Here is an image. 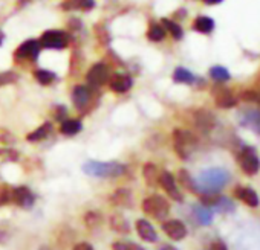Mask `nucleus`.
<instances>
[{
	"label": "nucleus",
	"mask_w": 260,
	"mask_h": 250,
	"mask_svg": "<svg viewBox=\"0 0 260 250\" xmlns=\"http://www.w3.org/2000/svg\"><path fill=\"white\" fill-rule=\"evenodd\" d=\"M194 180H196V185L199 189V195L216 194L228 183L230 174H228V171H225L222 168H210V170H205L204 173H201V176Z\"/></svg>",
	"instance_id": "nucleus-1"
},
{
	"label": "nucleus",
	"mask_w": 260,
	"mask_h": 250,
	"mask_svg": "<svg viewBox=\"0 0 260 250\" xmlns=\"http://www.w3.org/2000/svg\"><path fill=\"white\" fill-rule=\"evenodd\" d=\"M83 173L90 176V177H98V179H116L121 177L125 173V165L119 162H96V160H89L83 163L81 166Z\"/></svg>",
	"instance_id": "nucleus-2"
},
{
	"label": "nucleus",
	"mask_w": 260,
	"mask_h": 250,
	"mask_svg": "<svg viewBox=\"0 0 260 250\" xmlns=\"http://www.w3.org/2000/svg\"><path fill=\"white\" fill-rule=\"evenodd\" d=\"M173 147H175L178 157L182 160H187L190 159V156L194 153L198 147V138L188 130L176 129L173 132Z\"/></svg>",
	"instance_id": "nucleus-3"
},
{
	"label": "nucleus",
	"mask_w": 260,
	"mask_h": 250,
	"mask_svg": "<svg viewBox=\"0 0 260 250\" xmlns=\"http://www.w3.org/2000/svg\"><path fill=\"white\" fill-rule=\"evenodd\" d=\"M141 209L146 215L161 221L164 220L169 212H170V203L167 201L166 197L162 195H158V194H153V195H149L143 200L141 203Z\"/></svg>",
	"instance_id": "nucleus-4"
},
{
	"label": "nucleus",
	"mask_w": 260,
	"mask_h": 250,
	"mask_svg": "<svg viewBox=\"0 0 260 250\" xmlns=\"http://www.w3.org/2000/svg\"><path fill=\"white\" fill-rule=\"evenodd\" d=\"M237 160H239V166L242 168V171L246 176H254L260 170V160H258L255 151L252 148H249V147L242 148V151L239 153Z\"/></svg>",
	"instance_id": "nucleus-5"
},
{
	"label": "nucleus",
	"mask_w": 260,
	"mask_h": 250,
	"mask_svg": "<svg viewBox=\"0 0 260 250\" xmlns=\"http://www.w3.org/2000/svg\"><path fill=\"white\" fill-rule=\"evenodd\" d=\"M39 43L46 49H64L69 45V35L63 31H46Z\"/></svg>",
	"instance_id": "nucleus-6"
},
{
	"label": "nucleus",
	"mask_w": 260,
	"mask_h": 250,
	"mask_svg": "<svg viewBox=\"0 0 260 250\" xmlns=\"http://www.w3.org/2000/svg\"><path fill=\"white\" fill-rule=\"evenodd\" d=\"M11 201L22 209H31L36 204V194L25 185L11 188Z\"/></svg>",
	"instance_id": "nucleus-7"
},
{
	"label": "nucleus",
	"mask_w": 260,
	"mask_h": 250,
	"mask_svg": "<svg viewBox=\"0 0 260 250\" xmlns=\"http://www.w3.org/2000/svg\"><path fill=\"white\" fill-rule=\"evenodd\" d=\"M109 78H110L109 67L106 64H103V63L93 64L89 69L87 75H86V79H87L90 87H101V86H104L109 81Z\"/></svg>",
	"instance_id": "nucleus-8"
},
{
	"label": "nucleus",
	"mask_w": 260,
	"mask_h": 250,
	"mask_svg": "<svg viewBox=\"0 0 260 250\" xmlns=\"http://www.w3.org/2000/svg\"><path fill=\"white\" fill-rule=\"evenodd\" d=\"M159 185L162 186V189L167 192V195H169L172 200L179 201V203L184 200V195H182V192L179 191V188H178V185H176V180H175V177H173L172 173H169V171H161Z\"/></svg>",
	"instance_id": "nucleus-9"
},
{
	"label": "nucleus",
	"mask_w": 260,
	"mask_h": 250,
	"mask_svg": "<svg viewBox=\"0 0 260 250\" xmlns=\"http://www.w3.org/2000/svg\"><path fill=\"white\" fill-rule=\"evenodd\" d=\"M72 104L78 111H84L92 99V92L87 86H77L72 90Z\"/></svg>",
	"instance_id": "nucleus-10"
},
{
	"label": "nucleus",
	"mask_w": 260,
	"mask_h": 250,
	"mask_svg": "<svg viewBox=\"0 0 260 250\" xmlns=\"http://www.w3.org/2000/svg\"><path fill=\"white\" fill-rule=\"evenodd\" d=\"M194 125L202 133H210L216 125V117L211 111L199 108L194 111Z\"/></svg>",
	"instance_id": "nucleus-11"
},
{
	"label": "nucleus",
	"mask_w": 260,
	"mask_h": 250,
	"mask_svg": "<svg viewBox=\"0 0 260 250\" xmlns=\"http://www.w3.org/2000/svg\"><path fill=\"white\" fill-rule=\"evenodd\" d=\"M164 233L173 241H181L187 236V227L181 220H167L162 223Z\"/></svg>",
	"instance_id": "nucleus-12"
},
{
	"label": "nucleus",
	"mask_w": 260,
	"mask_h": 250,
	"mask_svg": "<svg viewBox=\"0 0 260 250\" xmlns=\"http://www.w3.org/2000/svg\"><path fill=\"white\" fill-rule=\"evenodd\" d=\"M39 54H40V43L37 40H28L19 46V49L16 51V58L34 61L39 58Z\"/></svg>",
	"instance_id": "nucleus-13"
},
{
	"label": "nucleus",
	"mask_w": 260,
	"mask_h": 250,
	"mask_svg": "<svg viewBox=\"0 0 260 250\" xmlns=\"http://www.w3.org/2000/svg\"><path fill=\"white\" fill-rule=\"evenodd\" d=\"M109 86L110 90H113L115 93H125L132 89L134 79L124 73H115L112 75V78H109Z\"/></svg>",
	"instance_id": "nucleus-14"
},
{
	"label": "nucleus",
	"mask_w": 260,
	"mask_h": 250,
	"mask_svg": "<svg viewBox=\"0 0 260 250\" xmlns=\"http://www.w3.org/2000/svg\"><path fill=\"white\" fill-rule=\"evenodd\" d=\"M213 95H214L216 105L220 107V108H231V107H234L237 104V99H236V96L233 95V92L230 89L217 87V89H214Z\"/></svg>",
	"instance_id": "nucleus-15"
},
{
	"label": "nucleus",
	"mask_w": 260,
	"mask_h": 250,
	"mask_svg": "<svg viewBox=\"0 0 260 250\" xmlns=\"http://www.w3.org/2000/svg\"><path fill=\"white\" fill-rule=\"evenodd\" d=\"M110 203L116 207H132L134 204V197H132V192H130L127 188H119L116 189L110 197H109Z\"/></svg>",
	"instance_id": "nucleus-16"
},
{
	"label": "nucleus",
	"mask_w": 260,
	"mask_h": 250,
	"mask_svg": "<svg viewBox=\"0 0 260 250\" xmlns=\"http://www.w3.org/2000/svg\"><path fill=\"white\" fill-rule=\"evenodd\" d=\"M137 232L140 235V238L146 242H156L158 241V233L155 230V227L144 218L137 220Z\"/></svg>",
	"instance_id": "nucleus-17"
},
{
	"label": "nucleus",
	"mask_w": 260,
	"mask_h": 250,
	"mask_svg": "<svg viewBox=\"0 0 260 250\" xmlns=\"http://www.w3.org/2000/svg\"><path fill=\"white\" fill-rule=\"evenodd\" d=\"M234 197L237 200H242L245 204H248L251 207H257L258 206V195L255 194V191H252L248 186H237L234 189Z\"/></svg>",
	"instance_id": "nucleus-18"
},
{
	"label": "nucleus",
	"mask_w": 260,
	"mask_h": 250,
	"mask_svg": "<svg viewBox=\"0 0 260 250\" xmlns=\"http://www.w3.org/2000/svg\"><path fill=\"white\" fill-rule=\"evenodd\" d=\"M242 123L245 127H248L249 130H252L254 133L260 135V110H245L243 117H242Z\"/></svg>",
	"instance_id": "nucleus-19"
},
{
	"label": "nucleus",
	"mask_w": 260,
	"mask_h": 250,
	"mask_svg": "<svg viewBox=\"0 0 260 250\" xmlns=\"http://www.w3.org/2000/svg\"><path fill=\"white\" fill-rule=\"evenodd\" d=\"M159 176H161V171H159V168L155 163L147 162L143 166V177H144V182L149 186L155 188L156 185H159Z\"/></svg>",
	"instance_id": "nucleus-20"
},
{
	"label": "nucleus",
	"mask_w": 260,
	"mask_h": 250,
	"mask_svg": "<svg viewBox=\"0 0 260 250\" xmlns=\"http://www.w3.org/2000/svg\"><path fill=\"white\" fill-rule=\"evenodd\" d=\"M83 130V122L80 119H63L60 123V133L64 136H75Z\"/></svg>",
	"instance_id": "nucleus-21"
},
{
	"label": "nucleus",
	"mask_w": 260,
	"mask_h": 250,
	"mask_svg": "<svg viewBox=\"0 0 260 250\" xmlns=\"http://www.w3.org/2000/svg\"><path fill=\"white\" fill-rule=\"evenodd\" d=\"M52 133V123L51 122H45L43 125H40L39 129H36L34 132H31L28 136H26V141L31 142V144H36V142H42L45 139H48V136Z\"/></svg>",
	"instance_id": "nucleus-22"
},
{
	"label": "nucleus",
	"mask_w": 260,
	"mask_h": 250,
	"mask_svg": "<svg viewBox=\"0 0 260 250\" xmlns=\"http://www.w3.org/2000/svg\"><path fill=\"white\" fill-rule=\"evenodd\" d=\"M109 224H110V229L118 232V233H128L130 232V224H128L127 218H124V215H121V214H113L109 218Z\"/></svg>",
	"instance_id": "nucleus-23"
},
{
	"label": "nucleus",
	"mask_w": 260,
	"mask_h": 250,
	"mask_svg": "<svg viewBox=\"0 0 260 250\" xmlns=\"http://www.w3.org/2000/svg\"><path fill=\"white\" fill-rule=\"evenodd\" d=\"M193 211H194V217L199 221V224H202V226L211 224V221H213V211L210 207H207L204 204H194Z\"/></svg>",
	"instance_id": "nucleus-24"
},
{
	"label": "nucleus",
	"mask_w": 260,
	"mask_h": 250,
	"mask_svg": "<svg viewBox=\"0 0 260 250\" xmlns=\"http://www.w3.org/2000/svg\"><path fill=\"white\" fill-rule=\"evenodd\" d=\"M178 179H179V185L185 189H188L190 192L193 194H199V189H198V185H196V180L190 176V173L187 170H179L178 173Z\"/></svg>",
	"instance_id": "nucleus-25"
},
{
	"label": "nucleus",
	"mask_w": 260,
	"mask_h": 250,
	"mask_svg": "<svg viewBox=\"0 0 260 250\" xmlns=\"http://www.w3.org/2000/svg\"><path fill=\"white\" fill-rule=\"evenodd\" d=\"M95 7L93 0H68L61 5V8H64L66 11L69 10H92Z\"/></svg>",
	"instance_id": "nucleus-26"
},
{
	"label": "nucleus",
	"mask_w": 260,
	"mask_h": 250,
	"mask_svg": "<svg viewBox=\"0 0 260 250\" xmlns=\"http://www.w3.org/2000/svg\"><path fill=\"white\" fill-rule=\"evenodd\" d=\"M198 32L201 34H210L214 29V22L210 17H198L194 20V26H193Z\"/></svg>",
	"instance_id": "nucleus-27"
},
{
	"label": "nucleus",
	"mask_w": 260,
	"mask_h": 250,
	"mask_svg": "<svg viewBox=\"0 0 260 250\" xmlns=\"http://www.w3.org/2000/svg\"><path fill=\"white\" fill-rule=\"evenodd\" d=\"M194 75L190 72V70H187V69H184V67H178L176 70H175V73H173V81L175 82H181V84H193L194 82Z\"/></svg>",
	"instance_id": "nucleus-28"
},
{
	"label": "nucleus",
	"mask_w": 260,
	"mask_h": 250,
	"mask_svg": "<svg viewBox=\"0 0 260 250\" xmlns=\"http://www.w3.org/2000/svg\"><path fill=\"white\" fill-rule=\"evenodd\" d=\"M83 221H84L86 227L95 229V227H98V226L101 224L103 215H101L100 211H87V212L84 214V217H83Z\"/></svg>",
	"instance_id": "nucleus-29"
},
{
	"label": "nucleus",
	"mask_w": 260,
	"mask_h": 250,
	"mask_svg": "<svg viewBox=\"0 0 260 250\" xmlns=\"http://www.w3.org/2000/svg\"><path fill=\"white\" fill-rule=\"evenodd\" d=\"M34 78L42 84V86H49L55 81L57 75L51 70H46V69H37L34 72Z\"/></svg>",
	"instance_id": "nucleus-30"
},
{
	"label": "nucleus",
	"mask_w": 260,
	"mask_h": 250,
	"mask_svg": "<svg viewBox=\"0 0 260 250\" xmlns=\"http://www.w3.org/2000/svg\"><path fill=\"white\" fill-rule=\"evenodd\" d=\"M210 76L217 82H225L230 79V72L222 66H214L210 69Z\"/></svg>",
	"instance_id": "nucleus-31"
},
{
	"label": "nucleus",
	"mask_w": 260,
	"mask_h": 250,
	"mask_svg": "<svg viewBox=\"0 0 260 250\" xmlns=\"http://www.w3.org/2000/svg\"><path fill=\"white\" fill-rule=\"evenodd\" d=\"M112 248L113 250H144L140 244L132 242V241H113L112 242Z\"/></svg>",
	"instance_id": "nucleus-32"
},
{
	"label": "nucleus",
	"mask_w": 260,
	"mask_h": 250,
	"mask_svg": "<svg viewBox=\"0 0 260 250\" xmlns=\"http://www.w3.org/2000/svg\"><path fill=\"white\" fill-rule=\"evenodd\" d=\"M166 37V29L161 25H152L149 32H147V38L152 41H161Z\"/></svg>",
	"instance_id": "nucleus-33"
},
{
	"label": "nucleus",
	"mask_w": 260,
	"mask_h": 250,
	"mask_svg": "<svg viewBox=\"0 0 260 250\" xmlns=\"http://www.w3.org/2000/svg\"><path fill=\"white\" fill-rule=\"evenodd\" d=\"M162 23H164V26L169 29V32L176 38V40H181L182 38V28L178 25V23H175V22H172V20H169V19H162Z\"/></svg>",
	"instance_id": "nucleus-34"
},
{
	"label": "nucleus",
	"mask_w": 260,
	"mask_h": 250,
	"mask_svg": "<svg viewBox=\"0 0 260 250\" xmlns=\"http://www.w3.org/2000/svg\"><path fill=\"white\" fill-rule=\"evenodd\" d=\"M19 159V153L16 150H0V160L2 162H14Z\"/></svg>",
	"instance_id": "nucleus-35"
},
{
	"label": "nucleus",
	"mask_w": 260,
	"mask_h": 250,
	"mask_svg": "<svg viewBox=\"0 0 260 250\" xmlns=\"http://www.w3.org/2000/svg\"><path fill=\"white\" fill-rule=\"evenodd\" d=\"M11 201V189L8 186H0V206H5Z\"/></svg>",
	"instance_id": "nucleus-36"
},
{
	"label": "nucleus",
	"mask_w": 260,
	"mask_h": 250,
	"mask_svg": "<svg viewBox=\"0 0 260 250\" xmlns=\"http://www.w3.org/2000/svg\"><path fill=\"white\" fill-rule=\"evenodd\" d=\"M17 81V75L14 72H4L0 73V86H7V84H11Z\"/></svg>",
	"instance_id": "nucleus-37"
},
{
	"label": "nucleus",
	"mask_w": 260,
	"mask_h": 250,
	"mask_svg": "<svg viewBox=\"0 0 260 250\" xmlns=\"http://www.w3.org/2000/svg\"><path fill=\"white\" fill-rule=\"evenodd\" d=\"M0 142H4V144H13L16 142V138L5 129H0Z\"/></svg>",
	"instance_id": "nucleus-38"
},
{
	"label": "nucleus",
	"mask_w": 260,
	"mask_h": 250,
	"mask_svg": "<svg viewBox=\"0 0 260 250\" xmlns=\"http://www.w3.org/2000/svg\"><path fill=\"white\" fill-rule=\"evenodd\" d=\"M72 250H93V245L90 242H86V241H81V242H77Z\"/></svg>",
	"instance_id": "nucleus-39"
},
{
	"label": "nucleus",
	"mask_w": 260,
	"mask_h": 250,
	"mask_svg": "<svg viewBox=\"0 0 260 250\" xmlns=\"http://www.w3.org/2000/svg\"><path fill=\"white\" fill-rule=\"evenodd\" d=\"M211 250H228V248H226V245H225V242L222 239H216V241L211 242Z\"/></svg>",
	"instance_id": "nucleus-40"
},
{
	"label": "nucleus",
	"mask_w": 260,
	"mask_h": 250,
	"mask_svg": "<svg viewBox=\"0 0 260 250\" xmlns=\"http://www.w3.org/2000/svg\"><path fill=\"white\" fill-rule=\"evenodd\" d=\"M64 114H66V108H64L63 105H58V107H57V111H55V119L63 120Z\"/></svg>",
	"instance_id": "nucleus-41"
},
{
	"label": "nucleus",
	"mask_w": 260,
	"mask_h": 250,
	"mask_svg": "<svg viewBox=\"0 0 260 250\" xmlns=\"http://www.w3.org/2000/svg\"><path fill=\"white\" fill-rule=\"evenodd\" d=\"M156 250H178V248L172 244H161Z\"/></svg>",
	"instance_id": "nucleus-42"
},
{
	"label": "nucleus",
	"mask_w": 260,
	"mask_h": 250,
	"mask_svg": "<svg viewBox=\"0 0 260 250\" xmlns=\"http://www.w3.org/2000/svg\"><path fill=\"white\" fill-rule=\"evenodd\" d=\"M10 236H8V233L5 232V230H2V229H0V242H5L7 239H8Z\"/></svg>",
	"instance_id": "nucleus-43"
},
{
	"label": "nucleus",
	"mask_w": 260,
	"mask_h": 250,
	"mask_svg": "<svg viewBox=\"0 0 260 250\" xmlns=\"http://www.w3.org/2000/svg\"><path fill=\"white\" fill-rule=\"evenodd\" d=\"M205 4H208V5H214V4H220L222 0H204Z\"/></svg>",
	"instance_id": "nucleus-44"
},
{
	"label": "nucleus",
	"mask_w": 260,
	"mask_h": 250,
	"mask_svg": "<svg viewBox=\"0 0 260 250\" xmlns=\"http://www.w3.org/2000/svg\"><path fill=\"white\" fill-rule=\"evenodd\" d=\"M39 250H51V248H49V247H46V245H43V247H40Z\"/></svg>",
	"instance_id": "nucleus-45"
},
{
	"label": "nucleus",
	"mask_w": 260,
	"mask_h": 250,
	"mask_svg": "<svg viewBox=\"0 0 260 250\" xmlns=\"http://www.w3.org/2000/svg\"><path fill=\"white\" fill-rule=\"evenodd\" d=\"M2 41H4V34L0 32V45H2Z\"/></svg>",
	"instance_id": "nucleus-46"
}]
</instances>
